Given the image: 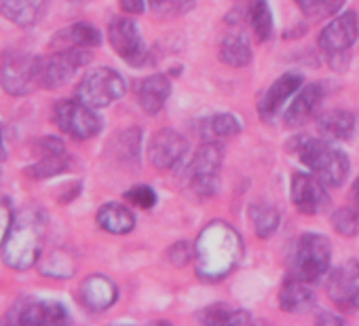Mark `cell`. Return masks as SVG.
I'll return each mask as SVG.
<instances>
[{"instance_id": "cell-1", "label": "cell", "mask_w": 359, "mask_h": 326, "mask_svg": "<svg viewBox=\"0 0 359 326\" xmlns=\"http://www.w3.org/2000/svg\"><path fill=\"white\" fill-rule=\"evenodd\" d=\"M241 254L243 244L237 229L224 221H214L199 233L195 242L197 273L210 282L222 280L241 263Z\"/></svg>"}, {"instance_id": "cell-2", "label": "cell", "mask_w": 359, "mask_h": 326, "mask_svg": "<svg viewBox=\"0 0 359 326\" xmlns=\"http://www.w3.org/2000/svg\"><path fill=\"white\" fill-rule=\"evenodd\" d=\"M47 223L49 214L39 204H26L15 212L11 231L3 246V261L7 267L26 271L41 261Z\"/></svg>"}, {"instance_id": "cell-3", "label": "cell", "mask_w": 359, "mask_h": 326, "mask_svg": "<svg viewBox=\"0 0 359 326\" xmlns=\"http://www.w3.org/2000/svg\"><path fill=\"white\" fill-rule=\"evenodd\" d=\"M298 155L300 161L325 187H340L348 176L351 166L346 155L332 146L327 140L302 138L298 144Z\"/></svg>"}, {"instance_id": "cell-4", "label": "cell", "mask_w": 359, "mask_h": 326, "mask_svg": "<svg viewBox=\"0 0 359 326\" xmlns=\"http://www.w3.org/2000/svg\"><path fill=\"white\" fill-rule=\"evenodd\" d=\"M332 246L325 235L304 233L300 235L290 252V273L302 282H317L330 267Z\"/></svg>"}, {"instance_id": "cell-5", "label": "cell", "mask_w": 359, "mask_h": 326, "mask_svg": "<svg viewBox=\"0 0 359 326\" xmlns=\"http://www.w3.org/2000/svg\"><path fill=\"white\" fill-rule=\"evenodd\" d=\"M41 56L22 49H7L0 58V87L9 96H28L39 85Z\"/></svg>"}, {"instance_id": "cell-6", "label": "cell", "mask_w": 359, "mask_h": 326, "mask_svg": "<svg viewBox=\"0 0 359 326\" xmlns=\"http://www.w3.org/2000/svg\"><path fill=\"white\" fill-rule=\"evenodd\" d=\"M222 159H224V150L218 142H203V146L195 152L193 161L187 166L184 178L199 197L216 195Z\"/></svg>"}, {"instance_id": "cell-7", "label": "cell", "mask_w": 359, "mask_h": 326, "mask_svg": "<svg viewBox=\"0 0 359 326\" xmlns=\"http://www.w3.org/2000/svg\"><path fill=\"white\" fill-rule=\"evenodd\" d=\"M125 79L112 68H95L76 87V100L91 108H106L125 96Z\"/></svg>"}, {"instance_id": "cell-8", "label": "cell", "mask_w": 359, "mask_h": 326, "mask_svg": "<svg viewBox=\"0 0 359 326\" xmlns=\"http://www.w3.org/2000/svg\"><path fill=\"white\" fill-rule=\"evenodd\" d=\"M89 62H91V53L87 49H81V47L55 49V53L41 58L39 87H45V89L64 87Z\"/></svg>"}, {"instance_id": "cell-9", "label": "cell", "mask_w": 359, "mask_h": 326, "mask_svg": "<svg viewBox=\"0 0 359 326\" xmlns=\"http://www.w3.org/2000/svg\"><path fill=\"white\" fill-rule=\"evenodd\" d=\"M53 121L72 140H89L102 131V117L81 100H60L53 106Z\"/></svg>"}, {"instance_id": "cell-10", "label": "cell", "mask_w": 359, "mask_h": 326, "mask_svg": "<svg viewBox=\"0 0 359 326\" xmlns=\"http://www.w3.org/2000/svg\"><path fill=\"white\" fill-rule=\"evenodd\" d=\"M357 39L359 18L355 11H344L319 32V47L334 68H342L340 58H348V51L357 43Z\"/></svg>"}, {"instance_id": "cell-11", "label": "cell", "mask_w": 359, "mask_h": 326, "mask_svg": "<svg viewBox=\"0 0 359 326\" xmlns=\"http://www.w3.org/2000/svg\"><path fill=\"white\" fill-rule=\"evenodd\" d=\"M34 152H36V163L28 166L24 170V174L32 181H45V178H53L62 172H66L72 163V157L68 155L64 142L55 136H47L41 138L34 144Z\"/></svg>"}, {"instance_id": "cell-12", "label": "cell", "mask_w": 359, "mask_h": 326, "mask_svg": "<svg viewBox=\"0 0 359 326\" xmlns=\"http://www.w3.org/2000/svg\"><path fill=\"white\" fill-rule=\"evenodd\" d=\"M325 292L330 301L342 311L359 309V263L346 261L336 267L325 280Z\"/></svg>"}, {"instance_id": "cell-13", "label": "cell", "mask_w": 359, "mask_h": 326, "mask_svg": "<svg viewBox=\"0 0 359 326\" xmlns=\"http://www.w3.org/2000/svg\"><path fill=\"white\" fill-rule=\"evenodd\" d=\"M68 320V309L57 301L26 296L20 299L7 313L11 324H62Z\"/></svg>"}, {"instance_id": "cell-14", "label": "cell", "mask_w": 359, "mask_h": 326, "mask_svg": "<svg viewBox=\"0 0 359 326\" xmlns=\"http://www.w3.org/2000/svg\"><path fill=\"white\" fill-rule=\"evenodd\" d=\"M189 155V140L175 129H161L148 144V157L156 170H175Z\"/></svg>"}, {"instance_id": "cell-15", "label": "cell", "mask_w": 359, "mask_h": 326, "mask_svg": "<svg viewBox=\"0 0 359 326\" xmlns=\"http://www.w3.org/2000/svg\"><path fill=\"white\" fill-rule=\"evenodd\" d=\"M108 41L112 49L131 66H140L146 58L142 34L129 18H112L108 24Z\"/></svg>"}, {"instance_id": "cell-16", "label": "cell", "mask_w": 359, "mask_h": 326, "mask_svg": "<svg viewBox=\"0 0 359 326\" xmlns=\"http://www.w3.org/2000/svg\"><path fill=\"white\" fill-rule=\"evenodd\" d=\"M292 202L302 214H319L327 204L330 197L323 189V183L311 174H294L292 178Z\"/></svg>"}, {"instance_id": "cell-17", "label": "cell", "mask_w": 359, "mask_h": 326, "mask_svg": "<svg viewBox=\"0 0 359 326\" xmlns=\"http://www.w3.org/2000/svg\"><path fill=\"white\" fill-rule=\"evenodd\" d=\"M116 299H118V288L104 273L87 275L79 286V301L89 311H106L116 303Z\"/></svg>"}, {"instance_id": "cell-18", "label": "cell", "mask_w": 359, "mask_h": 326, "mask_svg": "<svg viewBox=\"0 0 359 326\" xmlns=\"http://www.w3.org/2000/svg\"><path fill=\"white\" fill-rule=\"evenodd\" d=\"M304 85V77L298 72H285L283 77H279L262 96L260 100V117L264 121H271L283 106L285 102Z\"/></svg>"}, {"instance_id": "cell-19", "label": "cell", "mask_w": 359, "mask_h": 326, "mask_svg": "<svg viewBox=\"0 0 359 326\" xmlns=\"http://www.w3.org/2000/svg\"><path fill=\"white\" fill-rule=\"evenodd\" d=\"M323 102V87L319 83H309V85H302L298 91H296V98L292 100V104L287 106L283 119L290 127H298L302 123H306L315 110L319 108V104Z\"/></svg>"}, {"instance_id": "cell-20", "label": "cell", "mask_w": 359, "mask_h": 326, "mask_svg": "<svg viewBox=\"0 0 359 326\" xmlns=\"http://www.w3.org/2000/svg\"><path fill=\"white\" fill-rule=\"evenodd\" d=\"M171 93V81L165 74H150L137 83L135 98L146 115H156Z\"/></svg>"}, {"instance_id": "cell-21", "label": "cell", "mask_w": 359, "mask_h": 326, "mask_svg": "<svg viewBox=\"0 0 359 326\" xmlns=\"http://www.w3.org/2000/svg\"><path fill=\"white\" fill-rule=\"evenodd\" d=\"M47 3L49 0H0V15L20 28H30L43 18Z\"/></svg>"}, {"instance_id": "cell-22", "label": "cell", "mask_w": 359, "mask_h": 326, "mask_svg": "<svg viewBox=\"0 0 359 326\" xmlns=\"http://www.w3.org/2000/svg\"><path fill=\"white\" fill-rule=\"evenodd\" d=\"M100 43H102V34L95 26L87 24V22H76V24L60 30L57 34H53L51 49H70V47L89 49V47H97Z\"/></svg>"}, {"instance_id": "cell-23", "label": "cell", "mask_w": 359, "mask_h": 326, "mask_svg": "<svg viewBox=\"0 0 359 326\" xmlns=\"http://www.w3.org/2000/svg\"><path fill=\"white\" fill-rule=\"evenodd\" d=\"M241 129H243L241 121L229 112L212 115L197 123V133L203 142H218L224 138H233V136L241 133Z\"/></svg>"}, {"instance_id": "cell-24", "label": "cell", "mask_w": 359, "mask_h": 326, "mask_svg": "<svg viewBox=\"0 0 359 326\" xmlns=\"http://www.w3.org/2000/svg\"><path fill=\"white\" fill-rule=\"evenodd\" d=\"M317 127L330 140H351L357 129V119L348 110H327L317 119Z\"/></svg>"}, {"instance_id": "cell-25", "label": "cell", "mask_w": 359, "mask_h": 326, "mask_svg": "<svg viewBox=\"0 0 359 326\" xmlns=\"http://www.w3.org/2000/svg\"><path fill=\"white\" fill-rule=\"evenodd\" d=\"M279 305L287 313H306L315 305V292L302 280H290L279 292Z\"/></svg>"}, {"instance_id": "cell-26", "label": "cell", "mask_w": 359, "mask_h": 326, "mask_svg": "<svg viewBox=\"0 0 359 326\" xmlns=\"http://www.w3.org/2000/svg\"><path fill=\"white\" fill-rule=\"evenodd\" d=\"M97 225L112 235H125V233L133 231L135 216L127 206L110 202L97 210Z\"/></svg>"}, {"instance_id": "cell-27", "label": "cell", "mask_w": 359, "mask_h": 326, "mask_svg": "<svg viewBox=\"0 0 359 326\" xmlns=\"http://www.w3.org/2000/svg\"><path fill=\"white\" fill-rule=\"evenodd\" d=\"M220 62L233 68H243L252 62V45L245 34H226L220 43Z\"/></svg>"}, {"instance_id": "cell-28", "label": "cell", "mask_w": 359, "mask_h": 326, "mask_svg": "<svg viewBox=\"0 0 359 326\" xmlns=\"http://www.w3.org/2000/svg\"><path fill=\"white\" fill-rule=\"evenodd\" d=\"M76 269H79V263H76L74 254L64 248L51 250L45 259L41 256V273L47 278L66 280V278H72L76 273Z\"/></svg>"}, {"instance_id": "cell-29", "label": "cell", "mask_w": 359, "mask_h": 326, "mask_svg": "<svg viewBox=\"0 0 359 326\" xmlns=\"http://www.w3.org/2000/svg\"><path fill=\"white\" fill-rule=\"evenodd\" d=\"M250 221L254 225L256 235L260 240H266L279 227V212H277L275 206L264 204V202H258V204H252L250 206Z\"/></svg>"}, {"instance_id": "cell-30", "label": "cell", "mask_w": 359, "mask_h": 326, "mask_svg": "<svg viewBox=\"0 0 359 326\" xmlns=\"http://www.w3.org/2000/svg\"><path fill=\"white\" fill-rule=\"evenodd\" d=\"M199 320L205 324H245L252 322V315L245 309H235L231 305H210L199 313Z\"/></svg>"}, {"instance_id": "cell-31", "label": "cell", "mask_w": 359, "mask_h": 326, "mask_svg": "<svg viewBox=\"0 0 359 326\" xmlns=\"http://www.w3.org/2000/svg\"><path fill=\"white\" fill-rule=\"evenodd\" d=\"M250 24L260 43L273 37V13L266 0H252L250 3Z\"/></svg>"}, {"instance_id": "cell-32", "label": "cell", "mask_w": 359, "mask_h": 326, "mask_svg": "<svg viewBox=\"0 0 359 326\" xmlns=\"http://www.w3.org/2000/svg\"><path fill=\"white\" fill-rule=\"evenodd\" d=\"M140 138H142V131L137 127H129V129H123L121 133H116L114 140H112L114 157L118 161H123V163L137 161V157H140Z\"/></svg>"}, {"instance_id": "cell-33", "label": "cell", "mask_w": 359, "mask_h": 326, "mask_svg": "<svg viewBox=\"0 0 359 326\" xmlns=\"http://www.w3.org/2000/svg\"><path fill=\"white\" fill-rule=\"evenodd\" d=\"M332 225L340 235L353 237L359 233V208H338L332 214Z\"/></svg>"}, {"instance_id": "cell-34", "label": "cell", "mask_w": 359, "mask_h": 326, "mask_svg": "<svg viewBox=\"0 0 359 326\" xmlns=\"http://www.w3.org/2000/svg\"><path fill=\"white\" fill-rule=\"evenodd\" d=\"M150 9L161 15V18H175V15H184L189 13L197 0H146Z\"/></svg>"}, {"instance_id": "cell-35", "label": "cell", "mask_w": 359, "mask_h": 326, "mask_svg": "<svg viewBox=\"0 0 359 326\" xmlns=\"http://www.w3.org/2000/svg\"><path fill=\"white\" fill-rule=\"evenodd\" d=\"M125 200L131 204V206H137L142 210H150L154 208L156 204V193L154 189L146 187V185H137V187H131L127 193H125Z\"/></svg>"}, {"instance_id": "cell-36", "label": "cell", "mask_w": 359, "mask_h": 326, "mask_svg": "<svg viewBox=\"0 0 359 326\" xmlns=\"http://www.w3.org/2000/svg\"><path fill=\"white\" fill-rule=\"evenodd\" d=\"M13 219H15V212H13L11 200L9 197H0V250H3V246L7 242V235L11 231Z\"/></svg>"}, {"instance_id": "cell-37", "label": "cell", "mask_w": 359, "mask_h": 326, "mask_svg": "<svg viewBox=\"0 0 359 326\" xmlns=\"http://www.w3.org/2000/svg\"><path fill=\"white\" fill-rule=\"evenodd\" d=\"M191 259H195V248H191L189 242L180 240L169 248V263L175 267H184Z\"/></svg>"}, {"instance_id": "cell-38", "label": "cell", "mask_w": 359, "mask_h": 326, "mask_svg": "<svg viewBox=\"0 0 359 326\" xmlns=\"http://www.w3.org/2000/svg\"><path fill=\"white\" fill-rule=\"evenodd\" d=\"M146 5V0H121V9L129 15H140L144 13V7Z\"/></svg>"}, {"instance_id": "cell-39", "label": "cell", "mask_w": 359, "mask_h": 326, "mask_svg": "<svg viewBox=\"0 0 359 326\" xmlns=\"http://www.w3.org/2000/svg\"><path fill=\"white\" fill-rule=\"evenodd\" d=\"M344 0H321V7H319V15L317 18H325V15H332L336 11H340Z\"/></svg>"}, {"instance_id": "cell-40", "label": "cell", "mask_w": 359, "mask_h": 326, "mask_svg": "<svg viewBox=\"0 0 359 326\" xmlns=\"http://www.w3.org/2000/svg\"><path fill=\"white\" fill-rule=\"evenodd\" d=\"M296 5L306 13V15H319V7H321V0H296Z\"/></svg>"}, {"instance_id": "cell-41", "label": "cell", "mask_w": 359, "mask_h": 326, "mask_svg": "<svg viewBox=\"0 0 359 326\" xmlns=\"http://www.w3.org/2000/svg\"><path fill=\"white\" fill-rule=\"evenodd\" d=\"M317 322H319V324H342L344 320H342L340 315H332V313H321V315L317 318Z\"/></svg>"}, {"instance_id": "cell-42", "label": "cell", "mask_w": 359, "mask_h": 326, "mask_svg": "<svg viewBox=\"0 0 359 326\" xmlns=\"http://www.w3.org/2000/svg\"><path fill=\"white\" fill-rule=\"evenodd\" d=\"M7 157V148H5V133H3V123H0V161Z\"/></svg>"}, {"instance_id": "cell-43", "label": "cell", "mask_w": 359, "mask_h": 326, "mask_svg": "<svg viewBox=\"0 0 359 326\" xmlns=\"http://www.w3.org/2000/svg\"><path fill=\"white\" fill-rule=\"evenodd\" d=\"M353 202H355V206L359 208V178H357L355 185H353Z\"/></svg>"}]
</instances>
